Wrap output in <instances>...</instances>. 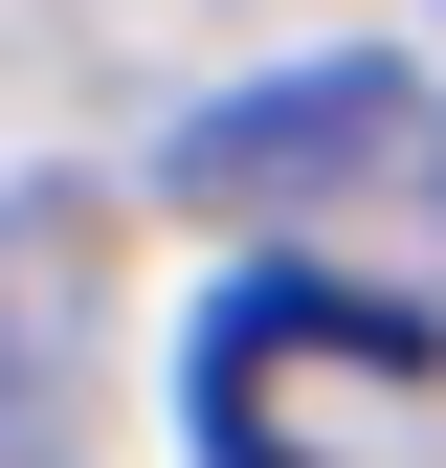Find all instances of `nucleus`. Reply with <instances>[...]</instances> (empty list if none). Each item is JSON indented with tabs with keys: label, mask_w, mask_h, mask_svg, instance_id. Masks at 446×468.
Returning a JSON list of instances; mask_svg holds the SVG:
<instances>
[{
	"label": "nucleus",
	"mask_w": 446,
	"mask_h": 468,
	"mask_svg": "<svg viewBox=\"0 0 446 468\" xmlns=\"http://www.w3.org/2000/svg\"><path fill=\"white\" fill-rule=\"evenodd\" d=\"M313 379H446V313H402V290L357 268H223L201 313V446L223 468H313Z\"/></svg>",
	"instance_id": "obj_1"
},
{
	"label": "nucleus",
	"mask_w": 446,
	"mask_h": 468,
	"mask_svg": "<svg viewBox=\"0 0 446 468\" xmlns=\"http://www.w3.org/2000/svg\"><path fill=\"white\" fill-rule=\"evenodd\" d=\"M402 156V68H268V90H223L201 134H179V201H334V179H379Z\"/></svg>",
	"instance_id": "obj_2"
}]
</instances>
